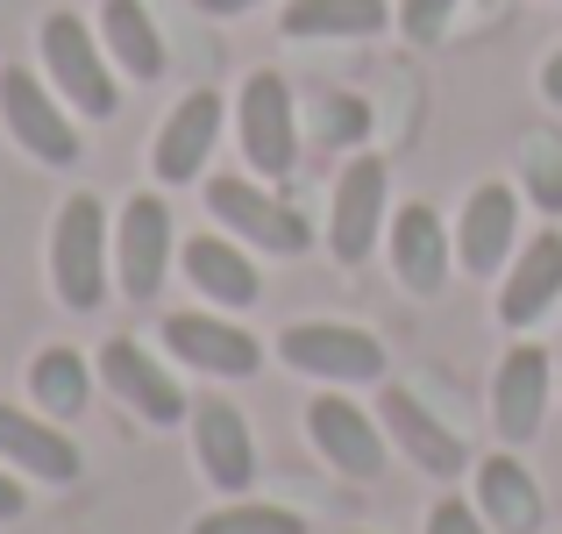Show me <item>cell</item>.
<instances>
[{"mask_svg":"<svg viewBox=\"0 0 562 534\" xmlns=\"http://www.w3.org/2000/svg\"><path fill=\"white\" fill-rule=\"evenodd\" d=\"M36 43H43V71H50L57 100H65L71 114H86V122H108V114L122 108V100H114V57H108V43H100L71 8L43 14Z\"/></svg>","mask_w":562,"mask_h":534,"instance_id":"6da1fadb","label":"cell"},{"mask_svg":"<svg viewBox=\"0 0 562 534\" xmlns=\"http://www.w3.org/2000/svg\"><path fill=\"white\" fill-rule=\"evenodd\" d=\"M50 286L71 314H93L108 300V207L93 192H71L50 221Z\"/></svg>","mask_w":562,"mask_h":534,"instance_id":"7a4b0ae2","label":"cell"},{"mask_svg":"<svg viewBox=\"0 0 562 534\" xmlns=\"http://www.w3.org/2000/svg\"><path fill=\"white\" fill-rule=\"evenodd\" d=\"M278 356L321 385H378L384 378V343L371 329H349V321H292L278 335Z\"/></svg>","mask_w":562,"mask_h":534,"instance_id":"3957f363","label":"cell"},{"mask_svg":"<svg viewBox=\"0 0 562 534\" xmlns=\"http://www.w3.org/2000/svg\"><path fill=\"white\" fill-rule=\"evenodd\" d=\"M0 122L36 165H79V122L65 114L57 86H43L36 71H22V65L0 71Z\"/></svg>","mask_w":562,"mask_h":534,"instance_id":"277c9868","label":"cell"},{"mask_svg":"<svg viewBox=\"0 0 562 534\" xmlns=\"http://www.w3.org/2000/svg\"><path fill=\"white\" fill-rule=\"evenodd\" d=\"M235 129H243L249 171L285 178L292 165H300V114H292L285 71H249V79H243V100H235Z\"/></svg>","mask_w":562,"mask_h":534,"instance_id":"5b68a950","label":"cell"},{"mask_svg":"<svg viewBox=\"0 0 562 534\" xmlns=\"http://www.w3.org/2000/svg\"><path fill=\"white\" fill-rule=\"evenodd\" d=\"M206 214H214L228 235H243V243H257V249H278V257L314 249V229H306L285 200H271L263 186H249V178H206Z\"/></svg>","mask_w":562,"mask_h":534,"instance_id":"8992f818","label":"cell"},{"mask_svg":"<svg viewBox=\"0 0 562 534\" xmlns=\"http://www.w3.org/2000/svg\"><path fill=\"white\" fill-rule=\"evenodd\" d=\"M384 192H392L384 157H349V165H342V178H335V207H328V249H335V264H363L378 249L384 221H392Z\"/></svg>","mask_w":562,"mask_h":534,"instance_id":"52a82bcc","label":"cell"},{"mask_svg":"<svg viewBox=\"0 0 562 534\" xmlns=\"http://www.w3.org/2000/svg\"><path fill=\"white\" fill-rule=\"evenodd\" d=\"M114 271H122L128 300H157L171 278V207L165 192H136L122 207V229H114Z\"/></svg>","mask_w":562,"mask_h":534,"instance_id":"ba28073f","label":"cell"},{"mask_svg":"<svg viewBox=\"0 0 562 534\" xmlns=\"http://www.w3.org/2000/svg\"><path fill=\"white\" fill-rule=\"evenodd\" d=\"M549 392H555V356L535 349V343H513L506 364H498V378H492V427H498V442H513V449L535 442L541 421H549Z\"/></svg>","mask_w":562,"mask_h":534,"instance_id":"9c48e42d","label":"cell"},{"mask_svg":"<svg viewBox=\"0 0 562 534\" xmlns=\"http://www.w3.org/2000/svg\"><path fill=\"white\" fill-rule=\"evenodd\" d=\"M306 435H314L321 464H328V470H342L349 485H371V478H384V435H378V421L357 407V399L321 392L314 407H306Z\"/></svg>","mask_w":562,"mask_h":534,"instance_id":"30bf717a","label":"cell"},{"mask_svg":"<svg viewBox=\"0 0 562 534\" xmlns=\"http://www.w3.org/2000/svg\"><path fill=\"white\" fill-rule=\"evenodd\" d=\"M192 449H200V470L221 499H243L257 485V442H249V421L228 407V399H192Z\"/></svg>","mask_w":562,"mask_h":534,"instance_id":"8fae6325","label":"cell"},{"mask_svg":"<svg viewBox=\"0 0 562 534\" xmlns=\"http://www.w3.org/2000/svg\"><path fill=\"white\" fill-rule=\"evenodd\" d=\"M100 378H108V392L128 399V407H136L150 427H179L186 413H192L186 385H171V370L157 364V356L143 349L136 335H114V343L100 349Z\"/></svg>","mask_w":562,"mask_h":534,"instance_id":"7c38bea8","label":"cell"},{"mask_svg":"<svg viewBox=\"0 0 562 534\" xmlns=\"http://www.w3.org/2000/svg\"><path fill=\"white\" fill-rule=\"evenodd\" d=\"M0 464L36 478V485H71L86 470V456L50 413H29V407H8V399H0Z\"/></svg>","mask_w":562,"mask_h":534,"instance_id":"4fadbf2b","label":"cell"},{"mask_svg":"<svg viewBox=\"0 0 562 534\" xmlns=\"http://www.w3.org/2000/svg\"><path fill=\"white\" fill-rule=\"evenodd\" d=\"M165 349L179 356V364L206 370V378H257L263 370V343L249 329H235L228 314H171Z\"/></svg>","mask_w":562,"mask_h":534,"instance_id":"5bb4252c","label":"cell"},{"mask_svg":"<svg viewBox=\"0 0 562 534\" xmlns=\"http://www.w3.org/2000/svg\"><path fill=\"white\" fill-rule=\"evenodd\" d=\"M221 93H186L179 108L165 114V129H157L150 143V171L157 186H192V178L206 171V157H214V136H221Z\"/></svg>","mask_w":562,"mask_h":534,"instance_id":"9a60e30c","label":"cell"},{"mask_svg":"<svg viewBox=\"0 0 562 534\" xmlns=\"http://www.w3.org/2000/svg\"><path fill=\"white\" fill-rule=\"evenodd\" d=\"M384 249H392V271H398L406 292L435 300V292L449 286V229H441V214L427 200H406L384 221Z\"/></svg>","mask_w":562,"mask_h":534,"instance_id":"2e32d148","label":"cell"},{"mask_svg":"<svg viewBox=\"0 0 562 534\" xmlns=\"http://www.w3.org/2000/svg\"><path fill=\"white\" fill-rule=\"evenodd\" d=\"M179 264H186V286L200 292V300H214L221 314H249V307L263 300V278H257V264H249V249L228 243V235H192L179 249Z\"/></svg>","mask_w":562,"mask_h":534,"instance_id":"e0dca14e","label":"cell"},{"mask_svg":"<svg viewBox=\"0 0 562 534\" xmlns=\"http://www.w3.org/2000/svg\"><path fill=\"white\" fill-rule=\"evenodd\" d=\"M378 421L392 427L398 449H406L413 464L427 470V478H463V464H470L463 435H456V427H441L435 413H427L420 399L406 392V385H384V392H378Z\"/></svg>","mask_w":562,"mask_h":534,"instance_id":"ac0fdd59","label":"cell"},{"mask_svg":"<svg viewBox=\"0 0 562 534\" xmlns=\"http://www.w3.org/2000/svg\"><path fill=\"white\" fill-rule=\"evenodd\" d=\"M555 300H562V235L541 229L513 249V271H506V286H498V321H506V329H535Z\"/></svg>","mask_w":562,"mask_h":534,"instance_id":"d6986e66","label":"cell"},{"mask_svg":"<svg viewBox=\"0 0 562 534\" xmlns=\"http://www.w3.org/2000/svg\"><path fill=\"white\" fill-rule=\"evenodd\" d=\"M513 235H520V192H513L506 178H492V186L470 192L463 229H456V249H463V264L477 278H492V271L513 264Z\"/></svg>","mask_w":562,"mask_h":534,"instance_id":"ffe728a7","label":"cell"},{"mask_svg":"<svg viewBox=\"0 0 562 534\" xmlns=\"http://www.w3.org/2000/svg\"><path fill=\"white\" fill-rule=\"evenodd\" d=\"M477 513L492 521V534H541V485L520 456H484L477 464Z\"/></svg>","mask_w":562,"mask_h":534,"instance_id":"44dd1931","label":"cell"},{"mask_svg":"<svg viewBox=\"0 0 562 534\" xmlns=\"http://www.w3.org/2000/svg\"><path fill=\"white\" fill-rule=\"evenodd\" d=\"M100 43H108V57L136 86L165 79V36H157V22H150L143 0H100Z\"/></svg>","mask_w":562,"mask_h":534,"instance_id":"7402d4cb","label":"cell"},{"mask_svg":"<svg viewBox=\"0 0 562 534\" xmlns=\"http://www.w3.org/2000/svg\"><path fill=\"white\" fill-rule=\"evenodd\" d=\"M392 22V0H292L285 36L300 43H342V36H378Z\"/></svg>","mask_w":562,"mask_h":534,"instance_id":"603a6c76","label":"cell"},{"mask_svg":"<svg viewBox=\"0 0 562 534\" xmlns=\"http://www.w3.org/2000/svg\"><path fill=\"white\" fill-rule=\"evenodd\" d=\"M29 399H36V413H50V421H79L86 399H93V370H86V356L65 349V343L36 349V364H29Z\"/></svg>","mask_w":562,"mask_h":534,"instance_id":"cb8c5ba5","label":"cell"},{"mask_svg":"<svg viewBox=\"0 0 562 534\" xmlns=\"http://www.w3.org/2000/svg\"><path fill=\"white\" fill-rule=\"evenodd\" d=\"M192 534H306V521L285 507H263V499H228V507L200 513Z\"/></svg>","mask_w":562,"mask_h":534,"instance_id":"d4e9b609","label":"cell"},{"mask_svg":"<svg viewBox=\"0 0 562 534\" xmlns=\"http://www.w3.org/2000/svg\"><path fill=\"white\" fill-rule=\"evenodd\" d=\"M520 171H527V192H535L541 214H562V136L555 129H527Z\"/></svg>","mask_w":562,"mask_h":534,"instance_id":"484cf974","label":"cell"},{"mask_svg":"<svg viewBox=\"0 0 562 534\" xmlns=\"http://www.w3.org/2000/svg\"><path fill=\"white\" fill-rule=\"evenodd\" d=\"M321 136L328 143H363L371 136V108H363L357 93H335L328 108H321Z\"/></svg>","mask_w":562,"mask_h":534,"instance_id":"4316f807","label":"cell"},{"mask_svg":"<svg viewBox=\"0 0 562 534\" xmlns=\"http://www.w3.org/2000/svg\"><path fill=\"white\" fill-rule=\"evenodd\" d=\"M449 14H456V0H398V29L413 43H435L449 29Z\"/></svg>","mask_w":562,"mask_h":534,"instance_id":"83f0119b","label":"cell"},{"mask_svg":"<svg viewBox=\"0 0 562 534\" xmlns=\"http://www.w3.org/2000/svg\"><path fill=\"white\" fill-rule=\"evenodd\" d=\"M427 534H492V521H484L470 499H435V513H427Z\"/></svg>","mask_w":562,"mask_h":534,"instance_id":"f1b7e54d","label":"cell"},{"mask_svg":"<svg viewBox=\"0 0 562 534\" xmlns=\"http://www.w3.org/2000/svg\"><path fill=\"white\" fill-rule=\"evenodd\" d=\"M29 513V492H22V478H14L8 464H0V527H14Z\"/></svg>","mask_w":562,"mask_h":534,"instance_id":"f546056e","label":"cell"},{"mask_svg":"<svg viewBox=\"0 0 562 534\" xmlns=\"http://www.w3.org/2000/svg\"><path fill=\"white\" fill-rule=\"evenodd\" d=\"M541 100H549V108H562V51L541 65Z\"/></svg>","mask_w":562,"mask_h":534,"instance_id":"4dcf8cb0","label":"cell"},{"mask_svg":"<svg viewBox=\"0 0 562 534\" xmlns=\"http://www.w3.org/2000/svg\"><path fill=\"white\" fill-rule=\"evenodd\" d=\"M192 8H200V14H249L257 0H192Z\"/></svg>","mask_w":562,"mask_h":534,"instance_id":"1f68e13d","label":"cell"},{"mask_svg":"<svg viewBox=\"0 0 562 534\" xmlns=\"http://www.w3.org/2000/svg\"><path fill=\"white\" fill-rule=\"evenodd\" d=\"M555 370H562V356H555Z\"/></svg>","mask_w":562,"mask_h":534,"instance_id":"d6a6232c","label":"cell"}]
</instances>
